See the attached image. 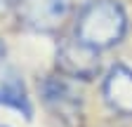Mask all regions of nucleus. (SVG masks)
Listing matches in <instances>:
<instances>
[{"label":"nucleus","instance_id":"nucleus-5","mask_svg":"<svg viewBox=\"0 0 132 127\" xmlns=\"http://www.w3.org/2000/svg\"><path fill=\"white\" fill-rule=\"evenodd\" d=\"M104 101L120 115H132V68L113 66L104 80Z\"/></svg>","mask_w":132,"mask_h":127},{"label":"nucleus","instance_id":"nucleus-4","mask_svg":"<svg viewBox=\"0 0 132 127\" xmlns=\"http://www.w3.org/2000/svg\"><path fill=\"white\" fill-rule=\"evenodd\" d=\"M57 68L59 73L73 78V80H92L102 71L99 50L85 45L76 35L66 38L57 47Z\"/></svg>","mask_w":132,"mask_h":127},{"label":"nucleus","instance_id":"nucleus-9","mask_svg":"<svg viewBox=\"0 0 132 127\" xmlns=\"http://www.w3.org/2000/svg\"><path fill=\"white\" fill-rule=\"evenodd\" d=\"M0 127H7V125H0Z\"/></svg>","mask_w":132,"mask_h":127},{"label":"nucleus","instance_id":"nucleus-2","mask_svg":"<svg viewBox=\"0 0 132 127\" xmlns=\"http://www.w3.org/2000/svg\"><path fill=\"white\" fill-rule=\"evenodd\" d=\"M45 108L66 127H82V94L69 75H45L38 83Z\"/></svg>","mask_w":132,"mask_h":127},{"label":"nucleus","instance_id":"nucleus-6","mask_svg":"<svg viewBox=\"0 0 132 127\" xmlns=\"http://www.w3.org/2000/svg\"><path fill=\"white\" fill-rule=\"evenodd\" d=\"M0 106H7L16 113H21L26 120L33 118V104L26 92V85L14 71H10L3 80H0Z\"/></svg>","mask_w":132,"mask_h":127},{"label":"nucleus","instance_id":"nucleus-8","mask_svg":"<svg viewBox=\"0 0 132 127\" xmlns=\"http://www.w3.org/2000/svg\"><path fill=\"white\" fill-rule=\"evenodd\" d=\"M5 54H7V47H5V42H3V40H0V61L5 59Z\"/></svg>","mask_w":132,"mask_h":127},{"label":"nucleus","instance_id":"nucleus-7","mask_svg":"<svg viewBox=\"0 0 132 127\" xmlns=\"http://www.w3.org/2000/svg\"><path fill=\"white\" fill-rule=\"evenodd\" d=\"M16 7V0H0V17H5L10 10Z\"/></svg>","mask_w":132,"mask_h":127},{"label":"nucleus","instance_id":"nucleus-1","mask_svg":"<svg viewBox=\"0 0 132 127\" xmlns=\"http://www.w3.org/2000/svg\"><path fill=\"white\" fill-rule=\"evenodd\" d=\"M127 17L116 0H92L85 3L76 19V38L85 45L104 52L118 45L125 35Z\"/></svg>","mask_w":132,"mask_h":127},{"label":"nucleus","instance_id":"nucleus-3","mask_svg":"<svg viewBox=\"0 0 132 127\" xmlns=\"http://www.w3.org/2000/svg\"><path fill=\"white\" fill-rule=\"evenodd\" d=\"M78 7L76 0H16V19L19 26L33 33H52L64 19Z\"/></svg>","mask_w":132,"mask_h":127}]
</instances>
